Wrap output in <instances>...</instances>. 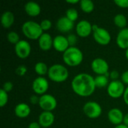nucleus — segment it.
Masks as SVG:
<instances>
[{
    "label": "nucleus",
    "mask_w": 128,
    "mask_h": 128,
    "mask_svg": "<svg viewBox=\"0 0 128 128\" xmlns=\"http://www.w3.org/2000/svg\"><path fill=\"white\" fill-rule=\"evenodd\" d=\"M71 88L74 92L80 97L87 98L95 91L94 77L86 73L76 75L71 81Z\"/></svg>",
    "instance_id": "obj_1"
},
{
    "label": "nucleus",
    "mask_w": 128,
    "mask_h": 128,
    "mask_svg": "<svg viewBox=\"0 0 128 128\" xmlns=\"http://www.w3.org/2000/svg\"><path fill=\"white\" fill-rule=\"evenodd\" d=\"M83 53L76 46H70L62 55V59L65 64L70 67L79 66L83 61Z\"/></svg>",
    "instance_id": "obj_2"
},
{
    "label": "nucleus",
    "mask_w": 128,
    "mask_h": 128,
    "mask_svg": "<svg viewBox=\"0 0 128 128\" xmlns=\"http://www.w3.org/2000/svg\"><path fill=\"white\" fill-rule=\"evenodd\" d=\"M47 75L49 79L52 82H63L68 80L69 72L65 66L60 64H55L49 68Z\"/></svg>",
    "instance_id": "obj_3"
},
{
    "label": "nucleus",
    "mask_w": 128,
    "mask_h": 128,
    "mask_svg": "<svg viewBox=\"0 0 128 128\" xmlns=\"http://www.w3.org/2000/svg\"><path fill=\"white\" fill-rule=\"evenodd\" d=\"M21 29L22 34L30 40H38L44 33L40 23L32 20L25 22Z\"/></svg>",
    "instance_id": "obj_4"
},
{
    "label": "nucleus",
    "mask_w": 128,
    "mask_h": 128,
    "mask_svg": "<svg viewBox=\"0 0 128 128\" xmlns=\"http://www.w3.org/2000/svg\"><path fill=\"white\" fill-rule=\"evenodd\" d=\"M93 38L94 40L100 45H108L112 40L110 33L104 28L99 27L97 25H93Z\"/></svg>",
    "instance_id": "obj_5"
},
{
    "label": "nucleus",
    "mask_w": 128,
    "mask_h": 128,
    "mask_svg": "<svg viewBox=\"0 0 128 128\" xmlns=\"http://www.w3.org/2000/svg\"><path fill=\"white\" fill-rule=\"evenodd\" d=\"M83 112L89 118H98L102 114L101 106L95 101H88L83 106Z\"/></svg>",
    "instance_id": "obj_6"
},
{
    "label": "nucleus",
    "mask_w": 128,
    "mask_h": 128,
    "mask_svg": "<svg viewBox=\"0 0 128 128\" xmlns=\"http://www.w3.org/2000/svg\"><path fill=\"white\" fill-rule=\"evenodd\" d=\"M125 88L124 84L122 81H111L107 86V93L110 98L118 99L121 97H123Z\"/></svg>",
    "instance_id": "obj_7"
},
{
    "label": "nucleus",
    "mask_w": 128,
    "mask_h": 128,
    "mask_svg": "<svg viewBox=\"0 0 128 128\" xmlns=\"http://www.w3.org/2000/svg\"><path fill=\"white\" fill-rule=\"evenodd\" d=\"M38 105L43 111L52 112L57 106V100L52 94H44L40 96Z\"/></svg>",
    "instance_id": "obj_8"
},
{
    "label": "nucleus",
    "mask_w": 128,
    "mask_h": 128,
    "mask_svg": "<svg viewBox=\"0 0 128 128\" xmlns=\"http://www.w3.org/2000/svg\"><path fill=\"white\" fill-rule=\"evenodd\" d=\"M14 51L16 56L22 59H25L28 58L32 51V46L29 42L25 40H20L15 46Z\"/></svg>",
    "instance_id": "obj_9"
},
{
    "label": "nucleus",
    "mask_w": 128,
    "mask_h": 128,
    "mask_svg": "<svg viewBox=\"0 0 128 128\" xmlns=\"http://www.w3.org/2000/svg\"><path fill=\"white\" fill-rule=\"evenodd\" d=\"M92 70L97 75H106L109 73V64L102 58H94L91 64Z\"/></svg>",
    "instance_id": "obj_10"
},
{
    "label": "nucleus",
    "mask_w": 128,
    "mask_h": 128,
    "mask_svg": "<svg viewBox=\"0 0 128 128\" xmlns=\"http://www.w3.org/2000/svg\"><path fill=\"white\" fill-rule=\"evenodd\" d=\"M49 88V82L44 76L35 78L32 82V90L37 95H43L46 94Z\"/></svg>",
    "instance_id": "obj_11"
},
{
    "label": "nucleus",
    "mask_w": 128,
    "mask_h": 128,
    "mask_svg": "<svg viewBox=\"0 0 128 128\" xmlns=\"http://www.w3.org/2000/svg\"><path fill=\"white\" fill-rule=\"evenodd\" d=\"M93 25L88 20H80L76 26V32L80 38H88L92 32Z\"/></svg>",
    "instance_id": "obj_12"
},
{
    "label": "nucleus",
    "mask_w": 128,
    "mask_h": 128,
    "mask_svg": "<svg viewBox=\"0 0 128 128\" xmlns=\"http://www.w3.org/2000/svg\"><path fill=\"white\" fill-rule=\"evenodd\" d=\"M70 47L67 37L63 35H56L53 38V48L59 52L64 53Z\"/></svg>",
    "instance_id": "obj_13"
},
{
    "label": "nucleus",
    "mask_w": 128,
    "mask_h": 128,
    "mask_svg": "<svg viewBox=\"0 0 128 128\" xmlns=\"http://www.w3.org/2000/svg\"><path fill=\"white\" fill-rule=\"evenodd\" d=\"M124 115L123 114L122 111L118 108H112L111 109L107 115L108 119L112 124L118 126L119 124H123Z\"/></svg>",
    "instance_id": "obj_14"
},
{
    "label": "nucleus",
    "mask_w": 128,
    "mask_h": 128,
    "mask_svg": "<svg viewBox=\"0 0 128 128\" xmlns=\"http://www.w3.org/2000/svg\"><path fill=\"white\" fill-rule=\"evenodd\" d=\"M55 122V116L52 112L43 111L38 117V123L42 128H50Z\"/></svg>",
    "instance_id": "obj_15"
},
{
    "label": "nucleus",
    "mask_w": 128,
    "mask_h": 128,
    "mask_svg": "<svg viewBox=\"0 0 128 128\" xmlns=\"http://www.w3.org/2000/svg\"><path fill=\"white\" fill-rule=\"evenodd\" d=\"M74 27V22L70 20L66 16L60 17L56 22V28L57 29L62 32L66 33L71 31Z\"/></svg>",
    "instance_id": "obj_16"
},
{
    "label": "nucleus",
    "mask_w": 128,
    "mask_h": 128,
    "mask_svg": "<svg viewBox=\"0 0 128 128\" xmlns=\"http://www.w3.org/2000/svg\"><path fill=\"white\" fill-rule=\"evenodd\" d=\"M38 40L39 48L43 51H48L53 47V38L49 33L44 32Z\"/></svg>",
    "instance_id": "obj_17"
},
{
    "label": "nucleus",
    "mask_w": 128,
    "mask_h": 128,
    "mask_svg": "<svg viewBox=\"0 0 128 128\" xmlns=\"http://www.w3.org/2000/svg\"><path fill=\"white\" fill-rule=\"evenodd\" d=\"M116 44L122 50L128 49V28L121 29L116 37Z\"/></svg>",
    "instance_id": "obj_18"
},
{
    "label": "nucleus",
    "mask_w": 128,
    "mask_h": 128,
    "mask_svg": "<svg viewBox=\"0 0 128 128\" xmlns=\"http://www.w3.org/2000/svg\"><path fill=\"white\" fill-rule=\"evenodd\" d=\"M31 113L30 106L25 103H20L16 105L14 108V114L16 117L20 118H27Z\"/></svg>",
    "instance_id": "obj_19"
},
{
    "label": "nucleus",
    "mask_w": 128,
    "mask_h": 128,
    "mask_svg": "<svg viewBox=\"0 0 128 128\" xmlns=\"http://www.w3.org/2000/svg\"><path fill=\"white\" fill-rule=\"evenodd\" d=\"M24 9L26 13L29 16L32 17L38 16L41 12V8L40 4L35 2H28L24 6Z\"/></svg>",
    "instance_id": "obj_20"
},
{
    "label": "nucleus",
    "mask_w": 128,
    "mask_h": 128,
    "mask_svg": "<svg viewBox=\"0 0 128 128\" xmlns=\"http://www.w3.org/2000/svg\"><path fill=\"white\" fill-rule=\"evenodd\" d=\"M14 22V15L10 10L4 11L1 16V23L4 28H9Z\"/></svg>",
    "instance_id": "obj_21"
},
{
    "label": "nucleus",
    "mask_w": 128,
    "mask_h": 128,
    "mask_svg": "<svg viewBox=\"0 0 128 128\" xmlns=\"http://www.w3.org/2000/svg\"><path fill=\"white\" fill-rule=\"evenodd\" d=\"M109 78H110V72L106 75H97L94 77V82L96 87L104 88L108 86V85L110 84Z\"/></svg>",
    "instance_id": "obj_22"
},
{
    "label": "nucleus",
    "mask_w": 128,
    "mask_h": 128,
    "mask_svg": "<svg viewBox=\"0 0 128 128\" xmlns=\"http://www.w3.org/2000/svg\"><path fill=\"white\" fill-rule=\"evenodd\" d=\"M80 5L81 10L86 14H90L94 10V4L91 0H81Z\"/></svg>",
    "instance_id": "obj_23"
},
{
    "label": "nucleus",
    "mask_w": 128,
    "mask_h": 128,
    "mask_svg": "<svg viewBox=\"0 0 128 128\" xmlns=\"http://www.w3.org/2000/svg\"><path fill=\"white\" fill-rule=\"evenodd\" d=\"M113 22H114V24L121 29H123V28H126V26H127V23H128V20H127L126 16L122 14H116L114 16Z\"/></svg>",
    "instance_id": "obj_24"
},
{
    "label": "nucleus",
    "mask_w": 128,
    "mask_h": 128,
    "mask_svg": "<svg viewBox=\"0 0 128 128\" xmlns=\"http://www.w3.org/2000/svg\"><path fill=\"white\" fill-rule=\"evenodd\" d=\"M34 71L38 75H39V76H43L48 74L49 68L46 63L43 62H39L34 65Z\"/></svg>",
    "instance_id": "obj_25"
},
{
    "label": "nucleus",
    "mask_w": 128,
    "mask_h": 128,
    "mask_svg": "<svg viewBox=\"0 0 128 128\" xmlns=\"http://www.w3.org/2000/svg\"><path fill=\"white\" fill-rule=\"evenodd\" d=\"M7 39L10 44H14V45H16L20 40L19 34L16 32H14V31L8 32V34H7Z\"/></svg>",
    "instance_id": "obj_26"
},
{
    "label": "nucleus",
    "mask_w": 128,
    "mask_h": 128,
    "mask_svg": "<svg viewBox=\"0 0 128 128\" xmlns=\"http://www.w3.org/2000/svg\"><path fill=\"white\" fill-rule=\"evenodd\" d=\"M70 20L73 21L74 22L78 19V16H79V14H78V11L75 9V8H70L69 9L67 10L66 11V15H65Z\"/></svg>",
    "instance_id": "obj_27"
},
{
    "label": "nucleus",
    "mask_w": 128,
    "mask_h": 128,
    "mask_svg": "<svg viewBox=\"0 0 128 128\" xmlns=\"http://www.w3.org/2000/svg\"><path fill=\"white\" fill-rule=\"evenodd\" d=\"M8 101V94L2 88L0 89V106L4 107Z\"/></svg>",
    "instance_id": "obj_28"
},
{
    "label": "nucleus",
    "mask_w": 128,
    "mask_h": 128,
    "mask_svg": "<svg viewBox=\"0 0 128 128\" xmlns=\"http://www.w3.org/2000/svg\"><path fill=\"white\" fill-rule=\"evenodd\" d=\"M40 27L43 31H48L52 28V22L48 19L43 20L40 22Z\"/></svg>",
    "instance_id": "obj_29"
},
{
    "label": "nucleus",
    "mask_w": 128,
    "mask_h": 128,
    "mask_svg": "<svg viewBox=\"0 0 128 128\" xmlns=\"http://www.w3.org/2000/svg\"><path fill=\"white\" fill-rule=\"evenodd\" d=\"M15 72H16V74L20 76H25L26 74L27 73V68L25 65H20L16 68Z\"/></svg>",
    "instance_id": "obj_30"
},
{
    "label": "nucleus",
    "mask_w": 128,
    "mask_h": 128,
    "mask_svg": "<svg viewBox=\"0 0 128 128\" xmlns=\"http://www.w3.org/2000/svg\"><path fill=\"white\" fill-rule=\"evenodd\" d=\"M68 43L70 46H75V44H76L77 41V37L74 34H70L67 36Z\"/></svg>",
    "instance_id": "obj_31"
},
{
    "label": "nucleus",
    "mask_w": 128,
    "mask_h": 128,
    "mask_svg": "<svg viewBox=\"0 0 128 128\" xmlns=\"http://www.w3.org/2000/svg\"><path fill=\"white\" fill-rule=\"evenodd\" d=\"M114 3L122 8H128V0H115Z\"/></svg>",
    "instance_id": "obj_32"
},
{
    "label": "nucleus",
    "mask_w": 128,
    "mask_h": 128,
    "mask_svg": "<svg viewBox=\"0 0 128 128\" xmlns=\"http://www.w3.org/2000/svg\"><path fill=\"white\" fill-rule=\"evenodd\" d=\"M13 87H14V85H13V82H10V81H8V82H5L4 84H3V86H2V89L4 91H5L7 93L10 92L12 89H13Z\"/></svg>",
    "instance_id": "obj_33"
},
{
    "label": "nucleus",
    "mask_w": 128,
    "mask_h": 128,
    "mask_svg": "<svg viewBox=\"0 0 128 128\" xmlns=\"http://www.w3.org/2000/svg\"><path fill=\"white\" fill-rule=\"evenodd\" d=\"M110 78L112 80V81H115V80H118L119 78V73L118 70H112L111 72H110Z\"/></svg>",
    "instance_id": "obj_34"
},
{
    "label": "nucleus",
    "mask_w": 128,
    "mask_h": 128,
    "mask_svg": "<svg viewBox=\"0 0 128 128\" xmlns=\"http://www.w3.org/2000/svg\"><path fill=\"white\" fill-rule=\"evenodd\" d=\"M39 100H40V97H38L37 94H33L29 98V101L32 104L35 105V104H39Z\"/></svg>",
    "instance_id": "obj_35"
},
{
    "label": "nucleus",
    "mask_w": 128,
    "mask_h": 128,
    "mask_svg": "<svg viewBox=\"0 0 128 128\" xmlns=\"http://www.w3.org/2000/svg\"><path fill=\"white\" fill-rule=\"evenodd\" d=\"M121 79H122V82L124 84V85H127L128 86V70L124 71L122 76H121Z\"/></svg>",
    "instance_id": "obj_36"
},
{
    "label": "nucleus",
    "mask_w": 128,
    "mask_h": 128,
    "mask_svg": "<svg viewBox=\"0 0 128 128\" xmlns=\"http://www.w3.org/2000/svg\"><path fill=\"white\" fill-rule=\"evenodd\" d=\"M28 128H41L40 124L38 123V122H31V123L28 124Z\"/></svg>",
    "instance_id": "obj_37"
},
{
    "label": "nucleus",
    "mask_w": 128,
    "mask_h": 128,
    "mask_svg": "<svg viewBox=\"0 0 128 128\" xmlns=\"http://www.w3.org/2000/svg\"><path fill=\"white\" fill-rule=\"evenodd\" d=\"M122 98H123V100H124V102L125 103V104L128 106V86L125 88V91H124V93Z\"/></svg>",
    "instance_id": "obj_38"
},
{
    "label": "nucleus",
    "mask_w": 128,
    "mask_h": 128,
    "mask_svg": "<svg viewBox=\"0 0 128 128\" xmlns=\"http://www.w3.org/2000/svg\"><path fill=\"white\" fill-rule=\"evenodd\" d=\"M123 124H124V125H126L127 127H128V112L127 114H125L124 116Z\"/></svg>",
    "instance_id": "obj_39"
},
{
    "label": "nucleus",
    "mask_w": 128,
    "mask_h": 128,
    "mask_svg": "<svg viewBox=\"0 0 128 128\" xmlns=\"http://www.w3.org/2000/svg\"><path fill=\"white\" fill-rule=\"evenodd\" d=\"M66 2L68 4H75L80 3V2L79 0H67Z\"/></svg>",
    "instance_id": "obj_40"
},
{
    "label": "nucleus",
    "mask_w": 128,
    "mask_h": 128,
    "mask_svg": "<svg viewBox=\"0 0 128 128\" xmlns=\"http://www.w3.org/2000/svg\"><path fill=\"white\" fill-rule=\"evenodd\" d=\"M114 128H128V127H127L126 125H124L123 124H119L118 126H116Z\"/></svg>",
    "instance_id": "obj_41"
},
{
    "label": "nucleus",
    "mask_w": 128,
    "mask_h": 128,
    "mask_svg": "<svg viewBox=\"0 0 128 128\" xmlns=\"http://www.w3.org/2000/svg\"><path fill=\"white\" fill-rule=\"evenodd\" d=\"M125 57H126V58L128 60V49H127L126 51H125Z\"/></svg>",
    "instance_id": "obj_42"
}]
</instances>
